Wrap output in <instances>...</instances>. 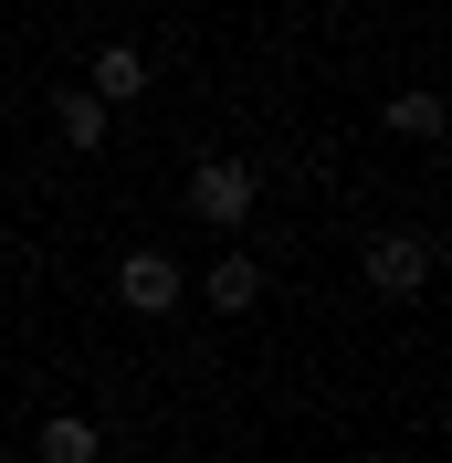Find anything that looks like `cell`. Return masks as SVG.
<instances>
[{
  "instance_id": "1",
  "label": "cell",
  "mask_w": 452,
  "mask_h": 463,
  "mask_svg": "<svg viewBox=\"0 0 452 463\" xmlns=\"http://www.w3.org/2000/svg\"><path fill=\"white\" fill-rule=\"evenodd\" d=\"M358 274H368V295L410 306V295L442 274V242H431V232H368V242H358Z\"/></svg>"
},
{
  "instance_id": "2",
  "label": "cell",
  "mask_w": 452,
  "mask_h": 463,
  "mask_svg": "<svg viewBox=\"0 0 452 463\" xmlns=\"http://www.w3.org/2000/svg\"><path fill=\"white\" fill-rule=\"evenodd\" d=\"M253 211H263V169L253 158H200L190 169V222L200 232H242Z\"/></svg>"
},
{
  "instance_id": "3",
  "label": "cell",
  "mask_w": 452,
  "mask_h": 463,
  "mask_svg": "<svg viewBox=\"0 0 452 463\" xmlns=\"http://www.w3.org/2000/svg\"><path fill=\"white\" fill-rule=\"evenodd\" d=\"M179 295H190V274H179V263L158 253V242H147V253H127V263H116V306H127V317H169Z\"/></svg>"
},
{
  "instance_id": "4",
  "label": "cell",
  "mask_w": 452,
  "mask_h": 463,
  "mask_svg": "<svg viewBox=\"0 0 452 463\" xmlns=\"http://www.w3.org/2000/svg\"><path fill=\"white\" fill-rule=\"evenodd\" d=\"M147 74H158V63H147L137 43H95V53H85V95H95V106H137Z\"/></svg>"
},
{
  "instance_id": "5",
  "label": "cell",
  "mask_w": 452,
  "mask_h": 463,
  "mask_svg": "<svg viewBox=\"0 0 452 463\" xmlns=\"http://www.w3.org/2000/svg\"><path fill=\"white\" fill-rule=\"evenodd\" d=\"M200 295H211V317H253V306H263V263L253 253H211Z\"/></svg>"
},
{
  "instance_id": "6",
  "label": "cell",
  "mask_w": 452,
  "mask_h": 463,
  "mask_svg": "<svg viewBox=\"0 0 452 463\" xmlns=\"http://www.w3.org/2000/svg\"><path fill=\"white\" fill-rule=\"evenodd\" d=\"M32 463H106V432H95L85 411H53V421L32 432Z\"/></svg>"
},
{
  "instance_id": "7",
  "label": "cell",
  "mask_w": 452,
  "mask_h": 463,
  "mask_svg": "<svg viewBox=\"0 0 452 463\" xmlns=\"http://www.w3.org/2000/svg\"><path fill=\"white\" fill-rule=\"evenodd\" d=\"M442 127H452V106L431 85H400L390 95V137H410V147H442Z\"/></svg>"
},
{
  "instance_id": "8",
  "label": "cell",
  "mask_w": 452,
  "mask_h": 463,
  "mask_svg": "<svg viewBox=\"0 0 452 463\" xmlns=\"http://www.w3.org/2000/svg\"><path fill=\"white\" fill-rule=\"evenodd\" d=\"M106 116H116V106H95V95L74 85V95H53V137L74 147V158H95V147H106Z\"/></svg>"
},
{
  "instance_id": "9",
  "label": "cell",
  "mask_w": 452,
  "mask_h": 463,
  "mask_svg": "<svg viewBox=\"0 0 452 463\" xmlns=\"http://www.w3.org/2000/svg\"><path fill=\"white\" fill-rule=\"evenodd\" d=\"M0 263H11V232H0Z\"/></svg>"
},
{
  "instance_id": "10",
  "label": "cell",
  "mask_w": 452,
  "mask_h": 463,
  "mask_svg": "<svg viewBox=\"0 0 452 463\" xmlns=\"http://www.w3.org/2000/svg\"><path fill=\"white\" fill-rule=\"evenodd\" d=\"M0 463H22V453H11V442H0Z\"/></svg>"
}]
</instances>
